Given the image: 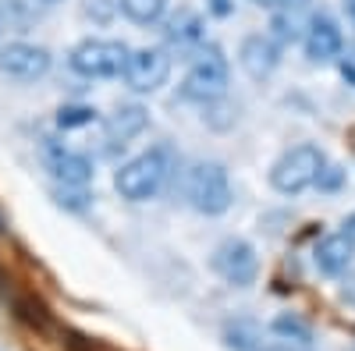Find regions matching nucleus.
Instances as JSON below:
<instances>
[{"mask_svg":"<svg viewBox=\"0 0 355 351\" xmlns=\"http://www.w3.org/2000/svg\"><path fill=\"white\" fill-rule=\"evenodd\" d=\"M178 174V153L171 142H157L150 150L135 153L132 160H125L114 170V192L128 199V202H150L157 199L171 178Z\"/></svg>","mask_w":355,"mask_h":351,"instance_id":"1","label":"nucleus"},{"mask_svg":"<svg viewBox=\"0 0 355 351\" xmlns=\"http://www.w3.org/2000/svg\"><path fill=\"white\" fill-rule=\"evenodd\" d=\"M182 195L185 202L202 213V217H220L231 210L234 192H231V178L227 167L217 160H196L182 170Z\"/></svg>","mask_w":355,"mask_h":351,"instance_id":"2","label":"nucleus"},{"mask_svg":"<svg viewBox=\"0 0 355 351\" xmlns=\"http://www.w3.org/2000/svg\"><path fill=\"white\" fill-rule=\"evenodd\" d=\"M327 163H331L327 153H323L316 142H299L274 160L270 188L281 192V195H302L306 188H316V178Z\"/></svg>","mask_w":355,"mask_h":351,"instance_id":"3","label":"nucleus"},{"mask_svg":"<svg viewBox=\"0 0 355 351\" xmlns=\"http://www.w3.org/2000/svg\"><path fill=\"white\" fill-rule=\"evenodd\" d=\"M227 75H231V68H227V57H224V50L220 46H199L196 50V57L189 61V71H185V78H182V100H189V103H202V107H210V103H217L224 93H227Z\"/></svg>","mask_w":355,"mask_h":351,"instance_id":"4","label":"nucleus"},{"mask_svg":"<svg viewBox=\"0 0 355 351\" xmlns=\"http://www.w3.org/2000/svg\"><path fill=\"white\" fill-rule=\"evenodd\" d=\"M132 46L121 39H103V36H89L71 46L68 53V68L82 78H121L125 61H128Z\"/></svg>","mask_w":355,"mask_h":351,"instance_id":"5","label":"nucleus"},{"mask_svg":"<svg viewBox=\"0 0 355 351\" xmlns=\"http://www.w3.org/2000/svg\"><path fill=\"white\" fill-rule=\"evenodd\" d=\"M125 85L132 93L146 96V93H157L160 85H167L171 78V53L164 46H139L128 53L125 71H121Z\"/></svg>","mask_w":355,"mask_h":351,"instance_id":"6","label":"nucleus"},{"mask_svg":"<svg viewBox=\"0 0 355 351\" xmlns=\"http://www.w3.org/2000/svg\"><path fill=\"white\" fill-rule=\"evenodd\" d=\"M210 262H214V270L234 287H249L259 277V255H256L252 242H245V238H224L214 249Z\"/></svg>","mask_w":355,"mask_h":351,"instance_id":"7","label":"nucleus"},{"mask_svg":"<svg viewBox=\"0 0 355 351\" xmlns=\"http://www.w3.org/2000/svg\"><path fill=\"white\" fill-rule=\"evenodd\" d=\"M50 68H53V57H50L46 46L25 43V39H15V43L0 46V75H8L15 82H36Z\"/></svg>","mask_w":355,"mask_h":351,"instance_id":"8","label":"nucleus"},{"mask_svg":"<svg viewBox=\"0 0 355 351\" xmlns=\"http://www.w3.org/2000/svg\"><path fill=\"white\" fill-rule=\"evenodd\" d=\"M224 344L231 351H313V344H299L288 341L281 334H274L270 327H259L252 319H234L224 327Z\"/></svg>","mask_w":355,"mask_h":351,"instance_id":"9","label":"nucleus"},{"mask_svg":"<svg viewBox=\"0 0 355 351\" xmlns=\"http://www.w3.org/2000/svg\"><path fill=\"white\" fill-rule=\"evenodd\" d=\"M302 50H306L309 64H331V61H338L341 50H345V33H341V25L334 21V15L320 11V15H313L306 21Z\"/></svg>","mask_w":355,"mask_h":351,"instance_id":"10","label":"nucleus"},{"mask_svg":"<svg viewBox=\"0 0 355 351\" xmlns=\"http://www.w3.org/2000/svg\"><path fill=\"white\" fill-rule=\"evenodd\" d=\"M146 128H150V110L142 103H125L117 107L107 121H103V153L117 156L132 138H139Z\"/></svg>","mask_w":355,"mask_h":351,"instance_id":"11","label":"nucleus"},{"mask_svg":"<svg viewBox=\"0 0 355 351\" xmlns=\"http://www.w3.org/2000/svg\"><path fill=\"white\" fill-rule=\"evenodd\" d=\"M281 43L270 36V33H252L239 43V64L249 78L263 82V78H270L277 68H281Z\"/></svg>","mask_w":355,"mask_h":351,"instance_id":"12","label":"nucleus"},{"mask_svg":"<svg viewBox=\"0 0 355 351\" xmlns=\"http://www.w3.org/2000/svg\"><path fill=\"white\" fill-rule=\"evenodd\" d=\"M46 167L57 178V185H64V188H85L96 178L93 160L78 150H68L61 142H46Z\"/></svg>","mask_w":355,"mask_h":351,"instance_id":"13","label":"nucleus"},{"mask_svg":"<svg viewBox=\"0 0 355 351\" xmlns=\"http://www.w3.org/2000/svg\"><path fill=\"white\" fill-rule=\"evenodd\" d=\"M352 262H355V242L341 227L334 234H327V238H320L313 249V267L323 277H345L352 270Z\"/></svg>","mask_w":355,"mask_h":351,"instance_id":"14","label":"nucleus"},{"mask_svg":"<svg viewBox=\"0 0 355 351\" xmlns=\"http://www.w3.org/2000/svg\"><path fill=\"white\" fill-rule=\"evenodd\" d=\"M202 39H206V25H202V18H199L196 11L182 8V11L167 21V43H171V46L189 50V46H202Z\"/></svg>","mask_w":355,"mask_h":351,"instance_id":"15","label":"nucleus"},{"mask_svg":"<svg viewBox=\"0 0 355 351\" xmlns=\"http://www.w3.org/2000/svg\"><path fill=\"white\" fill-rule=\"evenodd\" d=\"M167 8H171V0H117V11H121L128 21H135V25L164 21Z\"/></svg>","mask_w":355,"mask_h":351,"instance_id":"16","label":"nucleus"},{"mask_svg":"<svg viewBox=\"0 0 355 351\" xmlns=\"http://www.w3.org/2000/svg\"><path fill=\"white\" fill-rule=\"evenodd\" d=\"M270 36L288 46V43H302L306 36V21H302V11H281V15H270Z\"/></svg>","mask_w":355,"mask_h":351,"instance_id":"17","label":"nucleus"},{"mask_svg":"<svg viewBox=\"0 0 355 351\" xmlns=\"http://www.w3.org/2000/svg\"><path fill=\"white\" fill-rule=\"evenodd\" d=\"M96 121V110L93 107H61L57 110V128L61 132H71V128H85V125H93Z\"/></svg>","mask_w":355,"mask_h":351,"instance_id":"18","label":"nucleus"},{"mask_svg":"<svg viewBox=\"0 0 355 351\" xmlns=\"http://www.w3.org/2000/svg\"><path fill=\"white\" fill-rule=\"evenodd\" d=\"M270 330H274V334H281V337H288V341L313 344V334H309V327L302 323V319H295V316H277L274 323H270Z\"/></svg>","mask_w":355,"mask_h":351,"instance_id":"19","label":"nucleus"},{"mask_svg":"<svg viewBox=\"0 0 355 351\" xmlns=\"http://www.w3.org/2000/svg\"><path fill=\"white\" fill-rule=\"evenodd\" d=\"M345 181H348V170L338 167V163H327V167L320 170V178H316V188H320L323 195H338V192L345 188Z\"/></svg>","mask_w":355,"mask_h":351,"instance_id":"20","label":"nucleus"},{"mask_svg":"<svg viewBox=\"0 0 355 351\" xmlns=\"http://www.w3.org/2000/svg\"><path fill=\"white\" fill-rule=\"evenodd\" d=\"M249 4L266 15H281V11H306L313 0H249Z\"/></svg>","mask_w":355,"mask_h":351,"instance_id":"21","label":"nucleus"},{"mask_svg":"<svg viewBox=\"0 0 355 351\" xmlns=\"http://www.w3.org/2000/svg\"><path fill=\"white\" fill-rule=\"evenodd\" d=\"M206 8H210V15H217V18H227L234 11L231 0H206Z\"/></svg>","mask_w":355,"mask_h":351,"instance_id":"22","label":"nucleus"},{"mask_svg":"<svg viewBox=\"0 0 355 351\" xmlns=\"http://www.w3.org/2000/svg\"><path fill=\"white\" fill-rule=\"evenodd\" d=\"M341 231H345V234H348V238L355 242V213H348V217L341 220Z\"/></svg>","mask_w":355,"mask_h":351,"instance_id":"23","label":"nucleus"},{"mask_svg":"<svg viewBox=\"0 0 355 351\" xmlns=\"http://www.w3.org/2000/svg\"><path fill=\"white\" fill-rule=\"evenodd\" d=\"M341 75H345V82L355 89V64H348V61H345V64H341Z\"/></svg>","mask_w":355,"mask_h":351,"instance_id":"24","label":"nucleus"},{"mask_svg":"<svg viewBox=\"0 0 355 351\" xmlns=\"http://www.w3.org/2000/svg\"><path fill=\"white\" fill-rule=\"evenodd\" d=\"M341 11H345V18L355 25V0H341Z\"/></svg>","mask_w":355,"mask_h":351,"instance_id":"25","label":"nucleus"},{"mask_svg":"<svg viewBox=\"0 0 355 351\" xmlns=\"http://www.w3.org/2000/svg\"><path fill=\"white\" fill-rule=\"evenodd\" d=\"M43 4H61V0H43Z\"/></svg>","mask_w":355,"mask_h":351,"instance_id":"26","label":"nucleus"}]
</instances>
